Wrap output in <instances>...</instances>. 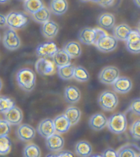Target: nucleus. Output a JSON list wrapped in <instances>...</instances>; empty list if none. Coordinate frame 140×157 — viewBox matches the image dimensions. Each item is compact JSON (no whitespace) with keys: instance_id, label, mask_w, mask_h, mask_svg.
<instances>
[{"instance_id":"obj_49","label":"nucleus","mask_w":140,"mask_h":157,"mask_svg":"<svg viewBox=\"0 0 140 157\" xmlns=\"http://www.w3.org/2000/svg\"><path fill=\"white\" fill-rule=\"evenodd\" d=\"M20 1H23V2H25V1H26V0H20Z\"/></svg>"},{"instance_id":"obj_45","label":"nucleus","mask_w":140,"mask_h":157,"mask_svg":"<svg viewBox=\"0 0 140 157\" xmlns=\"http://www.w3.org/2000/svg\"><path fill=\"white\" fill-rule=\"evenodd\" d=\"M138 31V33L140 34V21L139 22V24L138 25V30H137Z\"/></svg>"},{"instance_id":"obj_47","label":"nucleus","mask_w":140,"mask_h":157,"mask_svg":"<svg viewBox=\"0 0 140 157\" xmlns=\"http://www.w3.org/2000/svg\"><path fill=\"white\" fill-rule=\"evenodd\" d=\"M91 1L93 2H95V3H98H98L100 2V0H91Z\"/></svg>"},{"instance_id":"obj_43","label":"nucleus","mask_w":140,"mask_h":157,"mask_svg":"<svg viewBox=\"0 0 140 157\" xmlns=\"http://www.w3.org/2000/svg\"><path fill=\"white\" fill-rule=\"evenodd\" d=\"M135 4H136L137 6H138L140 8V0H133Z\"/></svg>"},{"instance_id":"obj_34","label":"nucleus","mask_w":140,"mask_h":157,"mask_svg":"<svg viewBox=\"0 0 140 157\" xmlns=\"http://www.w3.org/2000/svg\"><path fill=\"white\" fill-rule=\"evenodd\" d=\"M14 106L15 102L13 99L4 95H0V113L6 112Z\"/></svg>"},{"instance_id":"obj_33","label":"nucleus","mask_w":140,"mask_h":157,"mask_svg":"<svg viewBox=\"0 0 140 157\" xmlns=\"http://www.w3.org/2000/svg\"><path fill=\"white\" fill-rule=\"evenodd\" d=\"M23 153V156L26 157H39L41 156V152L39 147L34 144H30L25 145Z\"/></svg>"},{"instance_id":"obj_35","label":"nucleus","mask_w":140,"mask_h":157,"mask_svg":"<svg viewBox=\"0 0 140 157\" xmlns=\"http://www.w3.org/2000/svg\"><path fill=\"white\" fill-rule=\"evenodd\" d=\"M12 143L8 136L0 137V155H6L10 152Z\"/></svg>"},{"instance_id":"obj_41","label":"nucleus","mask_w":140,"mask_h":157,"mask_svg":"<svg viewBox=\"0 0 140 157\" xmlns=\"http://www.w3.org/2000/svg\"><path fill=\"white\" fill-rule=\"evenodd\" d=\"M115 0H100L98 4L103 8H108L112 6Z\"/></svg>"},{"instance_id":"obj_30","label":"nucleus","mask_w":140,"mask_h":157,"mask_svg":"<svg viewBox=\"0 0 140 157\" xmlns=\"http://www.w3.org/2000/svg\"><path fill=\"white\" fill-rule=\"evenodd\" d=\"M44 7L43 0H26L23 4V8L29 14H33Z\"/></svg>"},{"instance_id":"obj_22","label":"nucleus","mask_w":140,"mask_h":157,"mask_svg":"<svg viewBox=\"0 0 140 157\" xmlns=\"http://www.w3.org/2000/svg\"><path fill=\"white\" fill-rule=\"evenodd\" d=\"M54 125L55 131L58 134H64L69 130L70 126H72L68 119L65 115H60L54 118Z\"/></svg>"},{"instance_id":"obj_15","label":"nucleus","mask_w":140,"mask_h":157,"mask_svg":"<svg viewBox=\"0 0 140 157\" xmlns=\"http://www.w3.org/2000/svg\"><path fill=\"white\" fill-rule=\"evenodd\" d=\"M56 132L54 121L51 119H45L40 122L37 126V132L42 137L47 139Z\"/></svg>"},{"instance_id":"obj_10","label":"nucleus","mask_w":140,"mask_h":157,"mask_svg":"<svg viewBox=\"0 0 140 157\" xmlns=\"http://www.w3.org/2000/svg\"><path fill=\"white\" fill-rule=\"evenodd\" d=\"M54 63L45 58H40L35 63V69L37 73L41 75H51L55 73Z\"/></svg>"},{"instance_id":"obj_39","label":"nucleus","mask_w":140,"mask_h":157,"mask_svg":"<svg viewBox=\"0 0 140 157\" xmlns=\"http://www.w3.org/2000/svg\"><path fill=\"white\" fill-rule=\"evenodd\" d=\"M101 156L118 157V155H117V151H115L114 149H113L112 147H108L103 151V152L101 155Z\"/></svg>"},{"instance_id":"obj_1","label":"nucleus","mask_w":140,"mask_h":157,"mask_svg":"<svg viewBox=\"0 0 140 157\" xmlns=\"http://www.w3.org/2000/svg\"><path fill=\"white\" fill-rule=\"evenodd\" d=\"M16 80L23 91L30 92L36 85V74L30 69L23 68L17 73Z\"/></svg>"},{"instance_id":"obj_37","label":"nucleus","mask_w":140,"mask_h":157,"mask_svg":"<svg viewBox=\"0 0 140 157\" xmlns=\"http://www.w3.org/2000/svg\"><path fill=\"white\" fill-rule=\"evenodd\" d=\"M10 124L7 121L0 119V137L8 136L10 132Z\"/></svg>"},{"instance_id":"obj_3","label":"nucleus","mask_w":140,"mask_h":157,"mask_svg":"<svg viewBox=\"0 0 140 157\" xmlns=\"http://www.w3.org/2000/svg\"><path fill=\"white\" fill-rule=\"evenodd\" d=\"M7 25L13 30L22 29L28 25L29 18L21 11H12L6 15Z\"/></svg>"},{"instance_id":"obj_21","label":"nucleus","mask_w":140,"mask_h":157,"mask_svg":"<svg viewBox=\"0 0 140 157\" xmlns=\"http://www.w3.org/2000/svg\"><path fill=\"white\" fill-rule=\"evenodd\" d=\"M81 98V92L76 86H69L64 91V99L68 103L74 104L79 101Z\"/></svg>"},{"instance_id":"obj_23","label":"nucleus","mask_w":140,"mask_h":157,"mask_svg":"<svg viewBox=\"0 0 140 157\" xmlns=\"http://www.w3.org/2000/svg\"><path fill=\"white\" fill-rule=\"evenodd\" d=\"M52 58L54 65L57 67H61L71 64L72 58L64 49H58Z\"/></svg>"},{"instance_id":"obj_24","label":"nucleus","mask_w":140,"mask_h":157,"mask_svg":"<svg viewBox=\"0 0 140 157\" xmlns=\"http://www.w3.org/2000/svg\"><path fill=\"white\" fill-rule=\"evenodd\" d=\"M131 32H132V29L125 24L115 26L113 30V36L115 37V39L117 40H122V41H126Z\"/></svg>"},{"instance_id":"obj_14","label":"nucleus","mask_w":140,"mask_h":157,"mask_svg":"<svg viewBox=\"0 0 140 157\" xmlns=\"http://www.w3.org/2000/svg\"><path fill=\"white\" fill-rule=\"evenodd\" d=\"M133 86L132 81L130 78L124 76H119L112 84L113 91L120 94H125L129 92Z\"/></svg>"},{"instance_id":"obj_11","label":"nucleus","mask_w":140,"mask_h":157,"mask_svg":"<svg viewBox=\"0 0 140 157\" xmlns=\"http://www.w3.org/2000/svg\"><path fill=\"white\" fill-rule=\"evenodd\" d=\"M58 49L55 43L52 41L45 42L41 43L37 46L36 49V54L39 58L48 59V58L53 57Z\"/></svg>"},{"instance_id":"obj_5","label":"nucleus","mask_w":140,"mask_h":157,"mask_svg":"<svg viewBox=\"0 0 140 157\" xmlns=\"http://www.w3.org/2000/svg\"><path fill=\"white\" fill-rule=\"evenodd\" d=\"M99 51L103 53L114 51L118 46V40L114 36L109 35L106 33L100 34L94 43Z\"/></svg>"},{"instance_id":"obj_36","label":"nucleus","mask_w":140,"mask_h":157,"mask_svg":"<svg viewBox=\"0 0 140 157\" xmlns=\"http://www.w3.org/2000/svg\"><path fill=\"white\" fill-rule=\"evenodd\" d=\"M130 133L135 139H140V119L135 121L130 127Z\"/></svg>"},{"instance_id":"obj_7","label":"nucleus","mask_w":140,"mask_h":157,"mask_svg":"<svg viewBox=\"0 0 140 157\" xmlns=\"http://www.w3.org/2000/svg\"><path fill=\"white\" fill-rule=\"evenodd\" d=\"M120 72L118 68L114 66H107L104 67L99 73L98 79L104 85H112L119 77Z\"/></svg>"},{"instance_id":"obj_28","label":"nucleus","mask_w":140,"mask_h":157,"mask_svg":"<svg viewBox=\"0 0 140 157\" xmlns=\"http://www.w3.org/2000/svg\"><path fill=\"white\" fill-rule=\"evenodd\" d=\"M64 49L67 52L72 59H76L79 57L82 54V49L80 45L78 42L69 41L64 46Z\"/></svg>"},{"instance_id":"obj_26","label":"nucleus","mask_w":140,"mask_h":157,"mask_svg":"<svg viewBox=\"0 0 140 157\" xmlns=\"http://www.w3.org/2000/svg\"><path fill=\"white\" fill-rule=\"evenodd\" d=\"M115 18L111 13H103L98 17V24L101 28L109 30L115 25Z\"/></svg>"},{"instance_id":"obj_19","label":"nucleus","mask_w":140,"mask_h":157,"mask_svg":"<svg viewBox=\"0 0 140 157\" xmlns=\"http://www.w3.org/2000/svg\"><path fill=\"white\" fill-rule=\"evenodd\" d=\"M41 34L46 39H52L57 35L59 31V26L56 22L49 20L41 26Z\"/></svg>"},{"instance_id":"obj_27","label":"nucleus","mask_w":140,"mask_h":157,"mask_svg":"<svg viewBox=\"0 0 140 157\" xmlns=\"http://www.w3.org/2000/svg\"><path fill=\"white\" fill-rule=\"evenodd\" d=\"M64 115L68 119L72 126L77 124L81 117L80 110L75 106H69L66 109Z\"/></svg>"},{"instance_id":"obj_9","label":"nucleus","mask_w":140,"mask_h":157,"mask_svg":"<svg viewBox=\"0 0 140 157\" xmlns=\"http://www.w3.org/2000/svg\"><path fill=\"white\" fill-rule=\"evenodd\" d=\"M45 145L47 149L52 152H57L62 150L65 145V140L60 134L54 133L46 139Z\"/></svg>"},{"instance_id":"obj_2","label":"nucleus","mask_w":140,"mask_h":157,"mask_svg":"<svg viewBox=\"0 0 140 157\" xmlns=\"http://www.w3.org/2000/svg\"><path fill=\"white\" fill-rule=\"evenodd\" d=\"M107 126L111 132L119 135L126 131L127 128L126 116L124 113H117L108 119Z\"/></svg>"},{"instance_id":"obj_4","label":"nucleus","mask_w":140,"mask_h":157,"mask_svg":"<svg viewBox=\"0 0 140 157\" xmlns=\"http://www.w3.org/2000/svg\"><path fill=\"white\" fill-rule=\"evenodd\" d=\"M98 102L100 108L105 111H113L118 106L119 100L115 92L104 91L99 95Z\"/></svg>"},{"instance_id":"obj_44","label":"nucleus","mask_w":140,"mask_h":157,"mask_svg":"<svg viewBox=\"0 0 140 157\" xmlns=\"http://www.w3.org/2000/svg\"><path fill=\"white\" fill-rule=\"evenodd\" d=\"M9 0H0V4H6L7 3Z\"/></svg>"},{"instance_id":"obj_48","label":"nucleus","mask_w":140,"mask_h":157,"mask_svg":"<svg viewBox=\"0 0 140 157\" xmlns=\"http://www.w3.org/2000/svg\"><path fill=\"white\" fill-rule=\"evenodd\" d=\"M80 1L82 2H88L89 1H91V0H80Z\"/></svg>"},{"instance_id":"obj_16","label":"nucleus","mask_w":140,"mask_h":157,"mask_svg":"<svg viewBox=\"0 0 140 157\" xmlns=\"http://www.w3.org/2000/svg\"><path fill=\"white\" fill-rule=\"evenodd\" d=\"M107 120L108 119L103 113H95L89 118V126L93 130L100 131L107 125Z\"/></svg>"},{"instance_id":"obj_17","label":"nucleus","mask_w":140,"mask_h":157,"mask_svg":"<svg viewBox=\"0 0 140 157\" xmlns=\"http://www.w3.org/2000/svg\"><path fill=\"white\" fill-rule=\"evenodd\" d=\"M126 48L132 54L140 53V34L138 30H132L126 40Z\"/></svg>"},{"instance_id":"obj_6","label":"nucleus","mask_w":140,"mask_h":157,"mask_svg":"<svg viewBox=\"0 0 140 157\" xmlns=\"http://www.w3.org/2000/svg\"><path fill=\"white\" fill-rule=\"evenodd\" d=\"M104 33L99 28H84L78 33V39L83 44L91 45L94 44L99 36Z\"/></svg>"},{"instance_id":"obj_40","label":"nucleus","mask_w":140,"mask_h":157,"mask_svg":"<svg viewBox=\"0 0 140 157\" xmlns=\"http://www.w3.org/2000/svg\"><path fill=\"white\" fill-rule=\"evenodd\" d=\"M47 156H60V157H70V156H74V155L72 152H70L69 150H63L57 152L56 155H48Z\"/></svg>"},{"instance_id":"obj_29","label":"nucleus","mask_w":140,"mask_h":157,"mask_svg":"<svg viewBox=\"0 0 140 157\" xmlns=\"http://www.w3.org/2000/svg\"><path fill=\"white\" fill-rule=\"evenodd\" d=\"M32 19H33L34 21H36L39 24H43L44 23L49 21L50 19L51 16V12L48 8L43 7L41 9L38 10L37 12L31 14Z\"/></svg>"},{"instance_id":"obj_13","label":"nucleus","mask_w":140,"mask_h":157,"mask_svg":"<svg viewBox=\"0 0 140 157\" xmlns=\"http://www.w3.org/2000/svg\"><path fill=\"white\" fill-rule=\"evenodd\" d=\"M16 135L23 142L31 141L36 135V130L29 124H21L16 130Z\"/></svg>"},{"instance_id":"obj_42","label":"nucleus","mask_w":140,"mask_h":157,"mask_svg":"<svg viewBox=\"0 0 140 157\" xmlns=\"http://www.w3.org/2000/svg\"><path fill=\"white\" fill-rule=\"evenodd\" d=\"M6 25H7L6 16H5L2 14H0V28H4Z\"/></svg>"},{"instance_id":"obj_46","label":"nucleus","mask_w":140,"mask_h":157,"mask_svg":"<svg viewBox=\"0 0 140 157\" xmlns=\"http://www.w3.org/2000/svg\"><path fill=\"white\" fill-rule=\"evenodd\" d=\"M2 89V81L1 80V78H0V91H1Z\"/></svg>"},{"instance_id":"obj_20","label":"nucleus","mask_w":140,"mask_h":157,"mask_svg":"<svg viewBox=\"0 0 140 157\" xmlns=\"http://www.w3.org/2000/svg\"><path fill=\"white\" fill-rule=\"evenodd\" d=\"M49 8L55 15H63L68 10V2L67 0H51Z\"/></svg>"},{"instance_id":"obj_38","label":"nucleus","mask_w":140,"mask_h":157,"mask_svg":"<svg viewBox=\"0 0 140 157\" xmlns=\"http://www.w3.org/2000/svg\"><path fill=\"white\" fill-rule=\"evenodd\" d=\"M129 109L134 114L140 115V98H137L131 102Z\"/></svg>"},{"instance_id":"obj_31","label":"nucleus","mask_w":140,"mask_h":157,"mask_svg":"<svg viewBox=\"0 0 140 157\" xmlns=\"http://www.w3.org/2000/svg\"><path fill=\"white\" fill-rule=\"evenodd\" d=\"M75 67L69 64L68 65L61 67H58V74L61 79L65 80H69L72 78H74V73Z\"/></svg>"},{"instance_id":"obj_8","label":"nucleus","mask_w":140,"mask_h":157,"mask_svg":"<svg viewBox=\"0 0 140 157\" xmlns=\"http://www.w3.org/2000/svg\"><path fill=\"white\" fill-rule=\"evenodd\" d=\"M3 44L6 48L10 51L19 48L21 46V40L15 30L9 28L5 32L3 37Z\"/></svg>"},{"instance_id":"obj_25","label":"nucleus","mask_w":140,"mask_h":157,"mask_svg":"<svg viewBox=\"0 0 140 157\" xmlns=\"http://www.w3.org/2000/svg\"><path fill=\"white\" fill-rule=\"evenodd\" d=\"M74 151L76 155L78 156L87 157L91 156L93 153L91 145L87 141H78L75 145Z\"/></svg>"},{"instance_id":"obj_50","label":"nucleus","mask_w":140,"mask_h":157,"mask_svg":"<svg viewBox=\"0 0 140 157\" xmlns=\"http://www.w3.org/2000/svg\"><path fill=\"white\" fill-rule=\"evenodd\" d=\"M0 40H1V35H0Z\"/></svg>"},{"instance_id":"obj_12","label":"nucleus","mask_w":140,"mask_h":157,"mask_svg":"<svg viewBox=\"0 0 140 157\" xmlns=\"http://www.w3.org/2000/svg\"><path fill=\"white\" fill-rule=\"evenodd\" d=\"M4 119L13 126H18L21 124L23 120L22 110L17 106H13L6 112L3 113Z\"/></svg>"},{"instance_id":"obj_32","label":"nucleus","mask_w":140,"mask_h":157,"mask_svg":"<svg viewBox=\"0 0 140 157\" xmlns=\"http://www.w3.org/2000/svg\"><path fill=\"white\" fill-rule=\"evenodd\" d=\"M74 78L78 82H84L89 80L90 75L85 68L81 66H78L74 69Z\"/></svg>"},{"instance_id":"obj_18","label":"nucleus","mask_w":140,"mask_h":157,"mask_svg":"<svg viewBox=\"0 0 140 157\" xmlns=\"http://www.w3.org/2000/svg\"><path fill=\"white\" fill-rule=\"evenodd\" d=\"M118 157H138L140 156V147L133 144L122 145L117 151Z\"/></svg>"}]
</instances>
